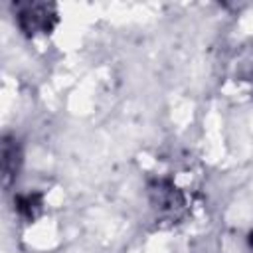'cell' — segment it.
Here are the masks:
<instances>
[{"mask_svg":"<svg viewBox=\"0 0 253 253\" xmlns=\"http://www.w3.org/2000/svg\"><path fill=\"white\" fill-rule=\"evenodd\" d=\"M55 22H57V12L53 4L28 2V4L18 6V24L30 36L49 34Z\"/></svg>","mask_w":253,"mask_h":253,"instance_id":"obj_1","label":"cell"},{"mask_svg":"<svg viewBox=\"0 0 253 253\" xmlns=\"http://www.w3.org/2000/svg\"><path fill=\"white\" fill-rule=\"evenodd\" d=\"M18 210L20 213H24L26 217H36L38 211L42 210V198L38 194H28V196H20L18 198Z\"/></svg>","mask_w":253,"mask_h":253,"instance_id":"obj_3","label":"cell"},{"mask_svg":"<svg viewBox=\"0 0 253 253\" xmlns=\"http://www.w3.org/2000/svg\"><path fill=\"white\" fill-rule=\"evenodd\" d=\"M18 160H20V154H18L16 144H10V140H4V146H2V168H4V182L6 184H8L10 176L16 174Z\"/></svg>","mask_w":253,"mask_h":253,"instance_id":"obj_2","label":"cell"}]
</instances>
